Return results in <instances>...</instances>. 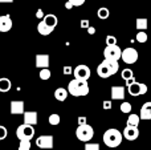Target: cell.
Wrapping results in <instances>:
<instances>
[{
	"label": "cell",
	"mask_w": 151,
	"mask_h": 150,
	"mask_svg": "<svg viewBox=\"0 0 151 150\" xmlns=\"http://www.w3.org/2000/svg\"><path fill=\"white\" fill-rule=\"evenodd\" d=\"M118 69H119L118 60H109V58H105V60L97 66V74H98L101 79H109L110 76L117 73Z\"/></svg>",
	"instance_id": "obj_1"
},
{
	"label": "cell",
	"mask_w": 151,
	"mask_h": 150,
	"mask_svg": "<svg viewBox=\"0 0 151 150\" xmlns=\"http://www.w3.org/2000/svg\"><path fill=\"white\" fill-rule=\"evenodd\" d=\"M68 93L74 97H85L89 94V84L85 80L73 79L68 84Z\"/></svg>",
	"instance_id": "obj_2"
},
{
	"label": "cell",
	"mask_w": 151,
	"mask_h": 150,
	"mask_svg": "<svg viewBox=\"0 0 151 150\" xmlns=\"http://www.w3.org/2000/svg\"><path fill=\"white\" fill-rule=\"evenodd\" d=\"M102 140H104V144L107 148H118L123 140V136H122V133L117 129H107L106 132L104 133Z\"/></svg>",
	"instance_id": "obj_3"
},
{
	"label": "cell",
	"mask_w": 151,
	"mask_h": 150,
	"mask_svg": "<svg viewBox=\"0 0 151 150\" xmlns=\"http://www.w3.org/2000/svg\"><path fill=\"white\" fill-rule=\"evenodd\" d=\"M76 137L82 142H90V140L94 137L93 126H90L89 124L78 125V128L76 129Z\"/></svg>",
	"instance_id": "obj_4"
},
{
	"label": "cell",
	"mask_w": 151,
	"mask_h": 150,
	"mask_svg": "<svg viewBox=\"0 0 151 150\" xmlns=\"http://www.w3.org/2000/svg\"><path fill=\"white\" fill-rule=\"evenodd\" d=\"M16 137L19 140H29L35 137V128L33 125H28V124H23L16 129Z\"/></svg>",
	"instance_id": "obj_5"
},
{
	"label": "cell",
	"mask_w": 151,
	"mask_h": 150,
	"mask_svg": "<svg viewBox=\"0 0 151 150\" xmlns=\"http://www.w3.org/2000/svg\"><path fill=\"white\" fill-rule=\"evenodd\" d=\"M138 50L135 49V48H125V49L122 50V55H121V58H122V61L125 64H129V65H131V64L137 63L138 61Z\"/></svg>",
	"instance_id": "obj_6"
},
{
	"label": "cell",
	"mask_w": 151,
	"mask_h": 150,
	"mask_svg": "<svg viewBox=\"0 0 151 150\" xmlns=\"http://www.w3.org/2000/svg\"><path fill=\"white\" fill-rule=\"evenodd\" d=\"M121 55H122V50L118 47L117 44L114 45H106L104 49V56L105 58H109V60H119Z\"/></svg>",
	"instance_id": "obj_7"
},
{
	"label": "cell",
	"mask_w": 151,
	"mask_h": 150,
	"mask_svg": "<svg viewBox=\"0 0 151 150\" xmlns=\"http://www.w3.org/2000/svg\"><path fill=\"white\" fill-rule=\"evenodd\" d=\"M90 69H89L88 65H83V64H81V65H77L76 68L73 69V76L74 79L77 80H85V81H88L89 79H90Z\"/></svg>",
	"instance_id": "obj_8"
},
{
	"label": "cell",
	"mask_w": 151,
	"mask_h": 150,
	"mask_svg": "<svg viewBox=\"0 0 151 150\" xmlns=\"http://www.w3.org/2000/svg\"><path fill=\"white\" fill-rule=\"evenodd\" d=\"M127 92L130 93V96H142V94H146L147 93V85L146 84H141V82H133L131 85L127 87Z\"/></svg>",
	"instance_id": "obj_9"
},
{
	"label": "cell",
	"mask_w": 151,
	"mask_h": 150,
	"mask_svg": "<svg viewBox=\"0 0 151 150\" xmlns=\"http://www.w3.org/2000/svg\"><path fill=\"white\" fill-rule=\"evenodd\" d=\"M53 144H55L53 136H49V134L40 136L36 140V145H37V148H40V149H45V150L53 149Z\"/></svg>",
	"instance_id": "obj_10"
},
{
	"label": "cell",
	"mask_w": 151,
	"mask_h": 150,
	"mask_svg": "<svg viewBox=\"0 0 151 150\" xmlns=\"http://www.w3.org/2000/svg\"><path fill=\"white\" fill-rule=\"evenodd\" d=\"M122 136L129 141H135L139 137V129L138 126H131V125H126V128L123 129Z\"/></svg>",
	"instance_id": "obj_11"
},
{
	"label": "cell",
	"mask_w": 151,
	"mask_h": 150,
	"mask_svg": "<svg viewBox=\"0 0 151 150\" xmlns=\"http://www.w3.org/2000/svg\"><path fill=\"white\" fill-rule=\"evenodd\" d=\"M9 112L11 114H23L25 112V104L21 100H13L9 104Z\"/></svg>",
	"instance_id": "obj_12"
},
{
	"label": "cell",
	"mask_w": 151,
	"mask_h": 150,
	"mask_svg": "<svg viewBox=\"0 0 151 150\" xmlns=\"http://www.w3.org/2000/svg\"><path fill=\"white\" fill-rule=\"evenodd\" d=\"M12 19L9 15L0 16V32H9L12 29Z\"/></svg>",
	"instance_id": "obj_13"
},
{
	"label": "cell",
	"mask_w": 151,
	"mask_h": 150,
	"mask_svg": "<svg viewBox=\"0 0 151 150\" xmlns=\"http://www.w3.org/2000/svg\"><path fill=\"white\" fill-rule=\"evenodd\" d=\"M23 117H24V124H28V125H36L37 124V117H39V114H37V112L35 110H29V112H24L23 113Z\"/></svg>",
	"instance_id": "obj_14"
},
{
	"label": "cell",
	"mask_w": 151,
	"mask_h": 150,
	"mask_svg": "<svg viewBox=\"0 0 151 150\" xmlns=\"http://www.w3.org/2000/svg\"><path fill=\"white\" fill-rule=\"evenodd\" d=\"M125 88L123 87H111L110 89V97L111 100H123L125 98Z\"/></svg>",
	"instance_id": "obj_15"
},
{
	"label": "cell",
	"mask_w": 151,
	"mask_h": 150,
	"mask_svg": "<svg viewBox=\"0 0 151 150\" xmlns=\"http://www.w3.org/2000/svg\"><path fill=\"white\" fill-rule=\"evenodd\" d=\"M141 120H151V101H147L142 105L141 108V114H139Z\"/></svg>",
	"instance_id": "obj_16"
},
{
	"label": "cell",
	"mask_w": 151,
	"mask_h": 150,
	"mask_svg": "<svg viewBox=\"0 0 151 150\" xmlns=\"http://www.w3.org/2000/svg\"><path fill=\"white\" fill-rule=\"evenodd\" d=\"M36 66L39 69L49 68V56L48 55H37L36 56Z\"/></svg>",
	"instance_id": "obj_17"
},
{
	"label": "cell",
	"mask_w": 151,
	"mask_h": 150,
	"mask_svg": "<svg viewBox=\"0 0 151 150\" xmlns=\"http://www.w3.org/2000/svg\"><path fill=\"white\" fill-rule=\"evenodd\" d=\"M53 31H55V28H53V27H49L48 24H45L42 20L37 24V32H39L41 36H48V35H50Z\"/></svg>",
	"instance_id": "obj_18"
},
{
	"label": "cell",
	"mask_w": 151,
	"mask_h": 150,
	"mask_svg": "<svg viewBox=\"0 0 151 150\" xmlns=\"http://www.w3.org/2000/svg\"><path fill=\"white\" fill-rule=\"evenodd\" d=\"M68 89H65V88H57V89L55 90V98L57 101H65L66 98H68Z\"/></svg>",
	"instance_id": "obj_19"
},
{
	"label": "cell",
	"mask_w": 151,
	"mask_h": 150,
	"mask_svg": "<svg viewBox=\"0 0 151 150\" xmlns=\"http://www.w3.org/2000/svg\"><path fill=\"white\" fill-rule=\"evenodd\" d=\"M11 88H12V82H11V80L7 79V77H1V79H0V92L7 93V92L11 90Z\"/></svg>",
	"instance_id": "obj_20"
},
{
	"label": "cell",
	"mask_w": 151,
	"mask_h": 150,
	"mask_svg": "<svg viewBox=\"0 0 151 150\" xmlns=\"http://www.w3.org/2000/svg\"><path fill=\"white\" fill-rule=\"evenodd\" d=\"M42 21H44L45 24H48L49 27H53V28H56L57 27V23H58V19L56 15H53V13H49V15H45L44 19H42Z\"/></svg>",
	"instance_id": "obj_21"
},
{
	"label": "cell",
	"mask_w": 151,
	"mask_h": 150,
	"mask_svg": "<svg viewBox=\"0 0 151 150\" xmlns=\"http://www.w3.org/2000/svg\"><path fill=\"white\" fill-rule=\"evenodd\" d=\"M135 27L138 31H146L149 27V20L146 17H138L135 20Z\"/></svg>",
	"instance_id": "obj_22"
},
{
	"label": "cell",
	"mask_w": 151,
	"mask_h": 150,
	"mask_svg": "<svg viewBox=\"0 0 151 150\" xmlns=\"http://www.w3.org/2000/svg\"><path fill=\"white\" fill-rule=\"evenodd\" d=\"M139 122H141V117L135 113H131L130 116L127 117V125H131V126H138Z\"/></svg>",
	"instance_id": "obj_23"
},
{
	"label": "cell",
	"mask_w": 151,
	"mask_h": 150,
	"mask_svg": "<svg viewBox=\"0 0 151 150\" xmlns=\"http://www.w3.org/2000/svg\"><path fill=\"white\" fill-rule=\"evenodd\" d=\"M97 16H98L101 20H106V19L110 16V11L107 9L106 7H101V8H98V11H97Z\"/></svg>",
	"instance_id": "obj_24"
},
{
	"label": "cell",
	"mask_w": 151,
	"mask_h": 150,
	"mask_svg": "<svg viewBox=\"0 0 151 150\" xmlns=\"http://www.w3.org/2000/svg\"><path fill=\"white\" fill-rule=\"evenodd\" d=\"M135 40L139 44H145V43L149 40V36H147V33L145 31H138V33H137V36H135Z\"/></svg>",
	"instance_id": "obj_25"
},
{
	"label": "cell",
	"mask_w": 151,
	"mask_h": 150,
	"mask_svg": "<svg viewBox=\"0 0 151 150\" xmlns=\"http://www.w3.org/2000/svg\"><path fill=\"white\" fill-rule=\"evenodd\" d=\"M39 76H40V79L41 80H49L50 79V76H52V73H50V71H49V68H42V69H40V73H39Z\"/></svg>",
	"instance_id": "obj_26"
},
{
	"label": "cell",
	"mask_w": 151,
	"mask_h": 150,
	"mask_svg": "<svg viewBox=\"0 0 151 150\" xmlns=\"http://www.w3.org/2000/svg\"><path fill=\"white\" fill-rule=\"evenodd\" d=\"M49 124L52 125V126H57L58 124H60V121H61V118H60V116H58L57 113H53V114H50L49 116Z\"/></svg>",
	"instance_id": "obj_27"
},
{
	"label": "cell",
	"mask_w": 151,
	"mask_h": 150,
	"mask_svg": "<svg viewBox=\"0 0 151 150\" xmlns=\"http://www.w3.org/2000/svg\"><path fill=\"white\" fill-rule=\"evenodd\" d=\"M121 76H122V79L126 81V80H129V79H131V77H134V72L131 71L130 68H126V69H123V71H122Z\"/></svg>",
	"instance_id": "obj_28"
},
{
	"label": "cell",
	"mask_w": 151,
	"mask_h": 150,
	"mask_svg": "<svg viewBox=\"0 0 151 150\" xmlns=\"http://www.w3.org/2000/svg\"><path fill=\"white\" fill-rule=\"evenodd\" d=\"M121 112L125 114H129L131 113V104L127 102V101H125V102L121 104Z\"/></svg>",
	"instance_id": "obj_29"
},
{
	"label": "cell",
	"mask_w": 151,
	"mask_h": 150,
	"mask_svg": "<svg viewBox=\"0 0 151 150\" xmlns=\"http://www.w3.org/2000/svg\"><path fill=\"white\" fill-rule=\"evenodd\" d=\"M19 150H31V141L29 140H21L20 145H19Z\"/></svg>",
	"instance_id": "obj_30"
},
{
	"label": "cell",
	"mask_w": 151,
	"mask_h": 150,
	"mask_svg": "<svg viewBox=\"0 0 151 150\" xmlns=\"http://www.w3.org/2000/svg\"><path fill=\"white\" fill-rule=\"evenodd\" d=\"M85 150H99V145L98 144L85 142Z\"/></svg>",
	"instance_id": "obj_31"
},
{
	"label": "cell",
	"mask_w": 151,
	"mask_h": 150,
	"mask_svg": "<svg viewBox=\"0 0 151 150\" xmlns=\"http://www.w3.org/2000/svg\"><path fill=\"white\" fill-rule=\"evenodd\" d=\"M8 132H7V128L3 126V125H0V141L5 140V137H7Z\"/></svg>",
	"instance_id": "obj_32"
},
{
	"label": "cell",
	"mask_w": 151,
	"mask_h": 150,
	"mask_svg": "<svg viewBox=\"0 0 151 150\" xmlns=\"http://www.w3.org/2000/svg\"><path fill=\"white\" fill-rule=\"evenodd\" d=\"M117 44V37L115 36H106V45H114Z\"/></svg>",
	"instance_id": "obj_33"
},
{
	"label": "cell",
	"mask_w": 151,
	"mask_h": 150,
	"mask_svg": "<svg viewBox=\"0 0 151 150\" xmlns=\"http://www.w3.org/2000/svg\"><path fill=\"white\" fill-rule=\"evenodd\" d=\"M111 106H113V104H111V101H110V100H105L104 104H102V108H104L105 110H109V109H111Z\"/></svg>",
	"instance_id": "obj_34"
},
{
	"label": "cell",
	"mask_w": 151,
	"mask_h": 150,
	"mask_svg": "<svg viewBox=\"0 0 151 150\" xmlns=\"http://www.w3.org/2000/svg\"><path fill=\"white\" fill-rule=\"evenodd\" d=\"M68 1H70L73 4V7H81V5H83V3L86 0H68Z\"/></svg>",
	"instance_id": "obj_35"
},
{
	"label": "cell",
	"mask_w": 151,
	"mask_h": 150,
	"mask_svg": "<svg viewBox=\"0 0 151 150\" xmlns=\"http://www.w3.org/2000/svg\"><path fill=\"white\" fill-rule=\"evenodd\" d=\"M63 72H64V74H65V76H69V74L73 73V69H72L69 65H65V66H64V69H63Z\"/></svg>",
	"instance_id": "obj_36"
},
{
	"label": "cell",
	"mask_w": 151,
	"mask_h": 150,
	"mask_svg": "<svg viewBox=\"0 0 151 150\" xmlns=\"http://www.w3.org/2000/svg\"><path fill=\"white\" fill-rule=\"evenodd\" d=\"M89 25H90V24H89V20H86V19H83V20H81V28L86 29Z\"/></svg>",
	"instance_id": "obj_37"
},
{
	"label": "cell",
	"mask_w": 151,
	"mask_h": 150,
	"mask_svg": "<svg viewBox=\"0 0 151 150\" xmlns=\"http://www.w3.org/2000/svg\"><path fill=\"white\" fill-rule=\"evenodd\" d=\"M44 12H42V9H37V12H36V17L37 19H44Z\"/></svg>",
	"instance_id": "obj_38"
},
{
	"label": "cell",
	"mask_w": 151,
	"mask_h": 150,
	"mask_svg": "<svg viewBox=\"0 0 151 150\" xmlns=\"http://www.w3.org/2000/svg\"><path fill=\"white\" fill-rule=\"evenodd\" d=\"M83 124H88L86 122V117H78V125H83Z\"/></svg>",
	"instance_id": "obj_39"
},
{
	"label": "cell",
	"mask_w": 151,
	"mask_h": 150,
	"mask_svg": "<svg viewBox=\"0 0 151 150\" xmlns=\"http://www.w3.org/2000/svg\"><path fill=\"white\" fill-rule=\"evenodd\" d=\"M86 29H88V33L89 35H94V33H96V28H94V27H91V25H89Z\"/></svg>",
	"instance_id": "obj_40"
},
{
	"label": "cell",
	"mask_w": 151,
	"mask_h": 150,
	"mask_svg": "<svg viewBox=\"0 0 151 150\" xmlns=\"http://www.w3.org/2000/svg\"><path fill=\"white\" fill-rule=\"evenodd\" d=\"M126 87H129V85H131L133 82H135V77H131V79H129V80H126Z\"/></svg>",
	"instance_id": "obj_41"
},
{
	"label": "cell",
	"mask_w": 151,
	"mask_h": 150,
	"mask_svg": "<svg viewBox=\"0 0 151 150\" xmlns=\"http://www.w3.org/2000/svg\"><path fill=\"white\" fill-rule=\"evenodd\" d=\"M65 8L66 9H72V8H73V4H72L70 1H66L65 3Z\"/></svg>",
	"instance_id": "obj_42"
},
{
	"label": "cell",
	"mask_w": 151,
	"mask_h": 150,
	"mask_svg": "<svg viewBox=\"0 0 151 150\" xmlns=\"http://www.w3.org/2000/svg\"><path fill=\"white\" fill-rule=\"evenodd\" d=\"M0 3H13V0H0Z\"/></svg>",
	"instance_id": "obj_43"
},
{
	"label": "cell",
	"mask_w": 151,
	"mask_h": 150,
	"mask_svg": "<svg viewBox=\"0 0 151 150\" xmlns=\"http://www.w3.org/2000/svg\"><path fill=\"white\" fill-rule=\"evenodd\" d=\"M0 116H1V112H0Z\"/></svg>",
	"instance_id": "obj_44"
}]
</instances>
